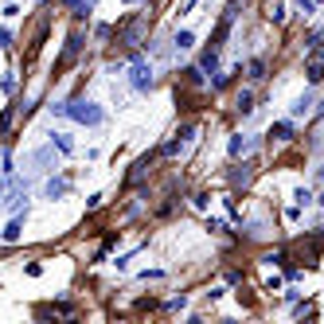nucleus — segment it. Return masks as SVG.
<instances>
[{
	"label": "nucleus",
	"instance_id": "obj_1",
	"mask_svg": "<svg viewBox=\"0 0 324 324\" xmlns=\"http://www.w3.org/2000/svg\"><path fill=\"white\" fill-rule=\"evenodd\" d=\"M67 114H71V118H78V121H86V125H98V121H102V110H98V105H90V102L67 105Z\"/></svg>",
	"mask_w": 324,
	"mask_h": 324
},
{
	"label": "nucleus",
	"instance_id": "obj_2",
	"mask_svg": "<svg viewBox=\"0 0 324 324\" xmlns=\"http://www.w3.org/2000/svg\"><path fill=\"white\" fill-rule=\"evenodd\" d=\"M133 74H137V78H133V82H137V86H141V90H145L148 82H152V71H148L145 63H137V67H133Z\"/></svg>",
	"mask_w": 324,
	"mask_h": 324
},
{
	"label": "nucleus",
	"instance_id": "obj_3",
	"mask_svg": "<svg viewBox=\"0 0 324 324\" xmlns=\"http://www.w3.org/2000/svg\"><path fill=\"white\" fill-rule=\"evenodd\" d=\"M63 192H67V180H51V184H47V195H51V199L63 195Z\"/></svg>",
	"mask_w": 324,
	"mask_h": 324
},
{
	"label": "nucleus",
	"instance_id": "obj_4",
	"mask_svg": "<svg viewBox=\"0 0 324 324\" xmlns=\"http://www.w3.org/2000/svg\"><path fill=\"white\" fill-rule=\"evenodd\" d=\"M4 238H8V242H12V238H20V219H16L12 227H8V231H4Z\"/></svg>",
	"mask_w": 324,
	"mask_h": 324
}]
</instances>
